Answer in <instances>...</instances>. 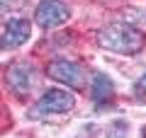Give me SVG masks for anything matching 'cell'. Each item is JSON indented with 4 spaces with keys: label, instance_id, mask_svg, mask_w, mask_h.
I'll use <instances>...</instances> for the list:
<instances>
[{
    "label": "cell",
    "instance_id": "5b68a950",
    "mask_svg": "<svg viewBox=\"0 0 146 138\" xmlns=\"http://www.w3.org/2000/svg\"><path fill=\"white\" fill-rule=\"evenodd\" d=\"M34 20L39 27H58L68 20V7L61 0H42L36 5Z\"/></svg>",
    "mask_w": 146,
    "mask_h": 138
},
{
    "label": "cell",
    "instance_id": "7a4b0ae2",
    "mask_svg": "<svg viewBox=\"0 0 146 138\" xmlns=\"http://www.w3.org/2000/svg\"><path fill=\"white\" fill-rule=\"evenodd\" d=\"M76 107V97L68 90H49L39 102L34 104V109L29 112L32 119L42 116H54V114H66Z\"/></svg>",
    "mask_w": 146,
    "mask_h": 138
},
{
    "label": "cell",
    "instance_id": "ba28073f",
    "mask_svg": "<svg viewBox=\"0 0 146 138\" xmlns=\"http://www.w3.org/2000/svg\"><path fill=\"white\" fill-rule=\"evenodd\" d=\"M134 97L139 99L141 104H146V75H141L139 80L134 82Z\"/></svg>",
    "mask_w": 146,
    "mask_h": 138
},
{
    "label": "cell",
    "instance_id": "3957f363",
    "mask_svg": "<svg viewBox=\"0 0 146 138\" xmlns=\"http://www.w3.org/2000/svg\"><path fill=\"white\" fill-rule=\"evenodd\" d=\"M46 73H49V78L63 82V85L78 87V90L85 87V70L73 61H54V63H49Z\"/></svg>",
    "mask_w": 146,
    "mask_h": 138
},
{
    "label": "cell",
    "instance_id": "8992f818",
    "mask_svg": "<svg viewBox=\"0 0 146 138\" xmlns=\"http://www.w3.org/2000/svg\"><path fill=\"white\" fill-rule=\"evenodd\" d=\"M32 29H29V22L27 20H10L5 27V32H3V36H0V49H17V46H22L27 39H29Z\"/></svg>",
    "mask_w": 146,
    "mask_h": 138
},
{
    "label": "cell",
    "instance_id": "6da1fadb",
    "mask_svg": "<svg viewBox=\"0 0 146 138\" xmlns=\"http://www.w3.org/2000/svg\"><path fill=\"white\" fill-rule=\"evenodd\" d=\"M98 41L105 51L122 53V56H134L144 49V34L129 24H107L98 32Z\"/></svg>",
    "mask_w": 146,
    "mask_h": 138
},
{
    "label": "cell",
    "instance_id": "9c48e42d",
    "mask_svg": "<svg viewBox=\"0 0 146 138\" xmlns=\"http://www.w3.org/2000/svg\"><path fill=\"white\" fill-rule=\"evenodd\" d=\"M141 138H146V126H144V131H141Z\"/></svg>",
    "mask_w": 146,
    "mask_h": 138
},
{
    "label": "cell",
    "instance_id": "277c9868",
    "mask_svg": "<svg viewBox=\"0 0 146 138\" xmlns=\"http://www.w3.org/2000/svg\"><path fill=\"white\" fill-rule=\"evenodd\" d=\"M7 85L12 92H17L20 97L29 95L36 85V73L29 63H15V66L7 70Z\"/></svg>",
    "mask_w": 146,
    "mask_h": 138
},
{
    "label": "cell",
    "instance_id": "52a82bcc",
    "mask_svg": "<svg viewBox=\"0 0 146 138\" xmlns=\"http://www.w3.org/2000/svg\"><path fill=\"white\" fill-rule=\"evenodd\" d=\"M90 95H93V102L95 104H107L110 99H112V95H115V87H112V80H110L107 75H102V73H98V75L93 78V87H90Z\"/></svg>",
    "mask_w": 146,
    "mask_h": 138
}]
</instances>
